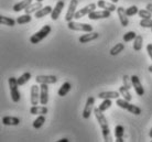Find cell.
<instances>
[{
    "label": "cell",
    "instance_id": "1",
    "mask_svg": "<svg viewBox=\"0 0 152 142\" xmlns=\"http://www.w3.org/2000/svg\"><path fill=\"white\" fill-rule=\"evenodd\" d=\"M94 115H95L96 119L98 121L99 126L102 128L103 131V138L106 142L113 141V137L110 133V129H109V125L107 121V118L104 115V111H102L99 108H94Z\"/></svg>",
    "mask_w": 152,
    "mask_h": 142
},
{
    "label": "cell",
    "instance_id": "2",
    "mask_svg": "<svg viewBox=\"0 0 152 142\" xmlns=\"http://www.w3.org/2000/svg\"><path fill=\"white\" fill-rule=\"evenodd\" d=\"M51 31H52L51 25H49V24L43 25L37 33H34L30 38V43H32V44H38V43H40L42 40H44L51 33Z\"/></svg>",
    "mask_w": 152,
    "mask_h": 142
},
{
    "label": "cell",
    "instance_id": "3",
    "mask_svg": "<svg viewBox=\"0 0 152 142\" xmlns=\"http://www.w3.org/2000/svg\"><path fill=\"white\" fill-rule=\"evenodd\" d=\"M116 105H117L118 107L122 108L125 110H128L130 114H133V115L136 116H139L141 114V108H139L136 105L130 104V101L126 100L125 98H122V99L118 98V99H116Z\"/></svg>",
    "mask_w": 152,
    "mask_h": 142
},
{
    "label": "cell",
    "instance_id": "4",
    "mask_svg": "<svg viewBox=\"0 0 152 142\" xmlns=\"http://www.w3.org/2000/svg\"><path fill=\"white\" fill-rule=\"evenodd\" d=\"M67 28L73 31H82V32H91L93 27L87 23H80L76 21H69L67 22Z\"/></svg>",
    "mask_w": 152,
    "mask_h": 142
},
{
    "label": "cell",
    "instance_id": "5",
    "mask_svg": "<svg viewBox=\"0 0 152 142\" xmlns=\"http://www.w3.org/2000/svg\"><path fill=\"white\" fill-rule=\"evenodd\" d=\"M94 105H95V97L89 96L86 100V104L83 110V118L84 119H88L91 117V112H94Z\"/></svg>",
    "mask_w": 152,
    "mask_h": 142
},
{
    "label": "cell",
    "instance_id": "6",
    "mask_svg": "<svg viewBox=\"0 0 152 142\" xmlns=\"http://www.w3.org/2000/svg\"><path fill=\"white\" fill-rule=\"evenodd\" d=\"M96 7H97V4H87V6H85V7L82 8L80 10L76 11L74 19H80V18H83L85 15H88L91 11L96 10Z\"/></svg>",
    "mask_w": 152,
    "mask_h": 142
},
{
    "label": "cell",
    "instance_id": "7",
    "mask_svg": "<svg viewBox=\"0 0 152 142\" xmlns=\"http://www.w3.org/2000/svg\"><path fill=\"white\" fill-rule=\"evenodd\" d=\"M57 82V77L55 75H39L35 77L37 84H55Z\"/></svg>",
    "mask_w": 152,
    "mask_h": 142
},
{
    "label": "cell",
    "instance_id": "8",
    "mask_svg": "<svg viewBox=\"0 0 152 142\" xmlns=\"http://www.w3.org/2000/svg\"><path fill=\"white\" fill-rule=\"evenodd\" d=\"M111 15L110 11L108 10H100V11H97V10H94L91 11L89 15H88V18L91 20H100V19H107L109 18Z\"/></svg>",
    "mask_w": 152,
    "mask_h": 142
},
{
    "label": "cell",
    "instance_id": "9",
    "mask_svg": "<svg viewBox=\"0 0 152 142\" xmlns=\"http://www.w3.org/2000/svg\"><path fill=\"white\" fill-rule=\"evenodd\" d=\"M77 4H78V0H71L69 9H67V12H66V15H65V20H66L67 22L73 21V19H74L75 13H76V8H77Z\"/></svg>",
    "mask_w": 152,
    "mask_h": 142
},
{
    "label": "cell",
    "instance_id": "10",
    "mask_svg": "<svg viewBox=\"0 0 152 142\" xmlns=\"http://www.w3.org/2000/svg\"><path fill=\"white\" fill-rule=\"evenodd\" d=\"M49 103V86L48 84H41L40 86V105L45 106Z\"/></svg>",
    "mask_w": 152,
    "mask_h": 142
},
{
    "label": "cell",
    "instance_id": "11",
    "mask_svg": "<svg viewBox=\"0 0 152 142\" xmlns=\"http://www.w3.org/2000/svg\"><path fill=\"white\" fill-rule=\"evenodd\" d=\"M30 101L32 106H37L40 104V87L38 85L31 86V97Z\"/></svg>",
    "mask_w": 152,
    "mask_h": 142
},
{
    "label": "cell",
    "instance_id": "12",
    "mask_svg": "<svg viewBox=\"0 0 152 142\" xmlns=\"http://www.w3.org/2000/svg\"><path fill=\"white\" fill-rule=\"evenodd\" d=\"M131 82H132V87L134 88L138 96H143L145 95V88L141 84L140 78L137 75H132L131 76Z\"/></svg>",
    "mask_w": 152,
    "mask_h": 142
},
{
    "label": "cell",
    "instance_id": "13",
    "mask_svg": "<svg viewBox=\"0 0 152 142\" xmlns=\"http://www.w3.org/2000/svg\"><path fill=\"white\" fill-rule=\"evenodd\" d=\"M65 6V2L63 0H58L55 4V7L53 8V10H52V13H51V19L55 21V20L58 19V17L61 15L62 11H63V8Z\"/></svg>",
    "mask_w": 152,
    "mask_h": 142
},
{
    "label": "cell",
    "instance_id": "14",
    "mask_svg": "<svg viewBox=\"0 0 152 142\" xmlns=\"http://www.w3.org/2000/svg\"><path fill=\"white\" fill-rule=\"evenodd\" d=\"M99 33L98 32H86V34H83L78 39V42L80 43H88L91 41H95L96 39H98Z\"/></svg>",
    "mask_w": 152,
    "mask_h": 142
},
{
    "label": "cell",
    "instance_id": "15",
    "mask_svg": "<svg viewBox=\"0 0 152 142\" xmlns=\"http://www.w3.org/2000/svg\"><path fill=\"white\" fill-rule=\"evenodd\" d=\"M117 13L118 17H119V21H120L122 27H128L129 25V20H128V15L126 13V10L124 9V7H118Z\"/></svg>",
    "mask_w": 152,
    "mask_h": 142
},
{
    "label": "cell",
    "instance_id": "16",
    "mask_svg": "<svg viewBox=\"0 0 152 142\" xmlns=\"http://www.w3.org/2000/svg\"><path fill=\"white\" fill-rule=\"evenodd\" d=\"M119 96H121V94L119 92V90L118 92H116V90L102 92L98 94V98H100V99H106V98H108V99H118Z\"/></svg>",
    "mask_w": 152,
    "mask_h": 142
},
{
    "label": "cell",
    "instance_id": "17",
    "mask_svg": "<svg viewBox=\"0 0 152 142\" xmlns=\"http://www.w3.org/2000/svg\"><path fill=\"white\" fill-rule=\"evenodd\" d=\"M97 7L102 8L104 10H108V11H110V12H114L117 10L116 4H115L114 2H107L105 0H99L98 2H97Z\"/></svg>",
    "mask_w": 152,
    "mask_h": 142
},
{
    "label": "cell",
    "instance_id": "18",
    "mask_svg": "<svg viewBox=\"0 0 152 142\" xmlns=\"http://www.w3.org/2000/svg\"><path fill=\"white\" fill-rule=\"evenodd\" d=\"M52 10H53V8L51 7V6H45V7L41 8L40 10H38V11L35 12L34 17L37 19H41V18L45 17V15H51V13H52Z\"/></svg>",
    "mask_w": 152,
    "mask_h": 142
},
{
    "label": "cell",
    "instance_id": "19",
    "mask_svg": "<svg viewBox=\"0 0 152 142\" xmlns=\"http://www.w3.org/2000/svg\"><path fill=\"white\" fill-rule=\"evenodd\" d=\"M2 123L4 126H18L20 123V119L18 117H12V116H6L2 118Z\"/></svg>",
    "mask_w": 152,
    "mask_h": 142
},
{
    "label": "cell",
    "instance_id": "20",
    "mask_svg": "<svg viewBox=\"0 0 152 142\" xmlns=\"http://www.w3.org/2000/svg\"><path fill=\"white\" fill-rule=\"evenodd\" d=\"M49 111V109L45 107V106H32L30 109V114L31 115H46Z\"/></svg>",
    "mask_w": 152,
    "mask_h": 142
},
{
    "label": "cell",
    "instance_id": "21",
    "mask_svg": "<svg viewBox=\"0 0 152 142\" xmlns=\"http://www.w3.org/2000/svg\"><path fill=\"white\" fill-rule=\"evenodd\" d=\"M32 4V0H22L18 4H15L13 6V11L15 12H19L21 10H24L26 8H28L30 4Z\"/></svg>",
    "mask_w": 152,
    "mask_h": 142
},
{
    "label": "cell",
    "instance_id": "22",
    "mask_svg": "<svg viewBox=\"0 0 152 142\" xmlns=\"http://www.w3.org/2000/svg\"><path fill=\"white\" fill-rule=\"evenodd\" d=\"M41 8H43V4H42V2H39V1H37L35 4H31L29 7L26 8V9H24V12H26V13H28V15L35 13V12L38 11V10H40Z\"/></svg>",
    "mask_w": 152,
    "mask_h": 142
},
{
    "label": "cell",
    "instance_id": "23",
    "mask_svg": "<svg viewBox=\"0 0 152 142\" xmlns=\"http://www.w3.org/2000/svg\"><path fill=\"white\" fill-rule=\"evenodd\" d=\"M71 88H72V84H71V83H69V82H65L64 84H63L61 87H60L58 92H57L58 96H60V97L66 96V95H67V94L69 92Z\"/></svg>",
    "mask_w": 152,
    "mask_h": 142
},
{
    "label": "cell",
    "instance_id": "24",
    "mask_svg": "<svg viewBox=\"0 0 152 142\" xmlns=\"http://www.w3.org/2000/svg\"><path fill=\"white\" fill-rule=\"evenodd\" d=\"M142 44H143L142 35H137L136 39L133 40V50L136 51V52H139L142 49Z\"/></svg>",
    "mask_w": 152,
    "mask_h": 142
},
{
    "label": "cell",
    "instance_id": "25",
    "mask_svg": "<svg viewBox=\"0 0 152 142\" xmlns=\"http://www.w3.org/2000/svg\"><path fill=\"white\" fill-rule=\"evenodd\" d=\"M44 122H45V116L39 115L38 118L33 121V128H35V129H40V128L44 125Z\"/></svg>",
    "mask_w": 152,
    "mask_h": 142
},
{
    "label": "cell",
    "instance_id": "26",
    "mask_svg": "<svg viewBox=\"0 0 152 142\" xmlns=\"http://www.w3.org/2000/svg\"><path fill=\"white\" fill-rule=\"evenodd\" d=\"M17 21H15L13 19L9 18V17H4V15H1L0 17V23L4 24V25H8V27H13Z\"/></svg>",
    "mask_w": 152,
    "mask_h": 142
},
{
    "label": "cell",
    "instance_id": "27",
    "mask_svg": "<svg viewBox=\"0 0 152 142\" xmlns=\"http://www.w3.org/2000/svg\"><path fill=\"white\" fill-rule=\"evenodd\" d=\"M124 50H125V44L124 43H117L110 50V55H113V56L118 55V54L120 53V52H122Z\"/></svg>",
    "mask_w": 152,
    "mask_h": 142
},
{
    "label": "cell",
    "instance_id": "28",
    "mask_svg": "<svg viewBox=\"0 0 152 142\" xmlns=\"http://www.w3.org/2000/svg\"><path fill=\"white\" fill-rule=\"evenodd\" d=\"M119 92L121 94V96L124 97L126 100H128V101H131V99H132V96H131V94H130L129 89L127 88V87H125V86L120 87V88H119Z\"/></svg>",
    "mask_w": 152,
    "mask_h": 142
},
{
    "label": "cell",
    "instance_id": "29",
    "mask_svg": "<svg viewBox=\"0 0 152 142\" xmlns=\"http://www.w3.org/2000/svg\"><path fill=\"white\" fill-rule=\"evenodd\" d=\"M31 20H32V17H31L30 15L26 13V15H19V17H18V19H17V23H18V24H26V23L31 22Z\"/></svg>",
    "mask_w": 152,
    "mask_h": 142
},
{
    "label": "cell",
    "instance_id": "30",
    "mask_svg": "<svg viewBox=\"0 0 152 142\" xmlns=\"http://www.w3.org/2000/svg\"><path fill=\"white\" fill-rule=\"evenodd\" d=\"M31 79V73H23L21 76L18 78V84H19V86H22V85H24L26 83H28V82Z\"/></svg>",
    "mask_w": 152,
    "mask_h": 142
},
{
    "label": "cell",
    "instance_id": "31",
    "mask_svg": "<svg viewBox=\"0 0 152 142\" xmlns=\"http://www.w3.org/2000/svg\"><path fill=\"white\" fill-rule=\"evenodd\" d=\"M10 96H11V99L13 103H19L20 98H21V95H20V92L18 88H13L10 89Z\"/></svg>",
    "mask_w": 152,
    "mask_h": 142
},
{
    "label": "cell",
    "instance_id": "32",
    "mask_svg": "<svg viewBox=\"0 0 152 142\" xmlns=\"http://www.w3.org/2000/svg\"><path fill=\"white\" fill-rule=\"evenodd\" d=\"M111 105H113V103H111V99H108V98H106V99H104V101L102 103V104L99 105L98 108L102 110V111H106L107 109H109V108L111 107Z\"/></svg>",
    "mask_w": 152,
    "mask_h": 142
},
{
    "label": "cell",
    "instance_id": "33",
    "mask_svg": "<svg viewBox=\"0 0 152 142\" xmlns=\"http://www.w3.org/2000/svg\"><path fill=\"white\" fill-rule=\"evenodd\" d=\"M138 15L141 19H151L152 18V12L148 9H141V10H139Z\"/></svg>",
    "mask_w": 152,
    "mask_h": 142
},
{
    "label": "cell",
    "instance_id": "34",
    "mask_svg": "<svg viewBox=\"0 0 152 142\" xmlns=\"http://www.w3.org/2000/svg\"><path fill=\"white\" fill-rule=\"evenodd\" d=\"M137 36V33L134 32V31H129V32H127L125 35H124V42H130V41H133L134 39Z\"/></svg>",
    "mask_w": 152,
    "mask_h": 142
},
{
    "label": "cell",
    "instance_id": "35",
    "mask_svg": "<svg viewBox=\"0 0 152 142\" xmlns=\"http://www.w3.org/2000/svg\"><path fill=\"white\" fill-rule=\"evenodd\" d=\"M124 135H125V129H124V127L120 126V125L116 126L115 127V137L116 138H122Z\"/></svg>",
    "mask_w": 152,
    "mask_h": 142
},
{
    "label": "cell",
    "instance_id": "36",
    "mask_svg": "<svg viewBox=\"0 0 152 142\" xmlns=\"http://www.w3.org/2000/svg\"><path fill=\"white\" fill-rule=\"evenodd\" d=\"M122 82H124V86H125V87H127L128 89L132 88L131 76H128V75H124V76H122Z\"/></svg>",
    "mask_w": 152,
    "mask_h": 142
},
{
    "label": "cell",
    "instance_id": "37",
    "mask_svg": "<svg viewBox=\"0 0 152 142\" xmlns=\"http://www.w3.org/2000/svg\"><path fill=\"white\" fill-rule=\"evenodd\" d=\"M138 12H139V9H138L137 6H131V7L126 9V13L128 17H132V15H137Z\"/></svg>",
    "mask_w": 152,
    "mask_h": 142
},
{
    "label": "cell",
    "instance_id": "38",
    "mask_svg": "<svg viewBox=\"0 0 152 142\" xmlns=\"http://www.w3.org/2000/svg\"><path fill=\"white\" fill-rule=\"evenodd\" d=\"M139 24L142 28H151L152 29V19H141Z\"/></svg>",
    "mask_w": 152,
    "mask_h": 142
},
{
    "label": "cell",
    "instance_id": "39",
    "mask_svg": "<svg viewBox=\"0 0 152 142\" xmlns=\"http://www.w3.org/2000/svg\"><path fill=\"white\" fill-rule=\"evenodd\" d=\"M147 52H148L149 56H150V58H151V61H152V44L151 43L147 45Z\"/></svg>",
    "mask_w": 152,
    "mask_h": 142
},
{
    "label": "cell",
    "instance_id": "40",
    "mask_svg": "<svg viewBox=\"0 0 152 142\" xmlns=\"http://www.w3.org/2000/svg\"><path fill=\"white\" fill-rule=\"evenodd\" d=\"M147 9H148V10H150V11L152 12V4H147Z\"/></svg>",
    "mask_w": 152,
    "mask_h": 142
},
{
    "label": "cell",
    "instance_id": "41",
    "mask_svg": "<svg viewBox=\"0 0 152 142\" xmlns=\"http://www.w3.org/2000/svg\"><path fill=\"white\" fill-rule=\"evenodd\" d=\"M60 142H69V139H66V138H64V139H61V140H58Z\"/></svg>",
    "mask_w": 152,
    "mask_h": 142
},
{
    "label": "cell",
    "instance_id": "42",
    "mask_svg": "<svg viewBox=\"0 0 152 142\" xmlns=\"http://www.w3.org/2000/svg\"><path fill=\"white\" fill-rule=\"evenodd\" d=\"M116 141H117V142H124L125 140H124L122 138H117V140H116Z\"/></svg>",
    "mask_w": 152,
    "mask_h": 142
},
{
    "label": "cell",
    "instance_id": "43",
    "mask_svg": "<svg viewBox=\"0 0 152 142\" xmlns=\"http://www.w3.org/2000/svg\"><path fill=\"white\" fill-rule=\"evenodd\" d=\"M148 71L150 72V73H152V65L149 66V67H148Z\"/></svg>",
    "mask_w": 152,
    "mask_h": 142
},
{
    "label": "cell",
    "instance_id": "44",
    "mask_svg": "<svg viewBox=\"0 0 152 142\" xmlns=\"http://www.w3.org/2000/svg\"><path fill=\"white\" fill-rule=\"evenodd\" d=\"M110 1H111V2H114V4H117L119 0H110Z\"/></svg>",
    "mask_w": 152,
    "mask_h": 142
},
{
    "label": "cell",
    "instance_id": "45",
    "mask_svg": "<svg viewBox=\"0 0 152 142\" xmlns=\"http://www.w3.org/2000/svg\"><path fill=\"white\" fill-rule=\"evenodd\" d=\"M149 135H150V138H152V128H151V130H150V133H149Z\"/></svg>",
    "mask_w": 152,
    "mask_h": 142
},
{
    "label": "cell",
    "instance_id": "46",
    "mask_svg": "<svg viewBox=\"0 0 152 142\" xmlns=\"http://www.w3.org/2000/svg\"><path fill=\"white\" fill-rule=\"evenodd\" d=\"M35 1H39V2H43V0H35Z\"/></svg>",
    "mask_w": 152,
    "mask_h": 142
}]
</instances>
